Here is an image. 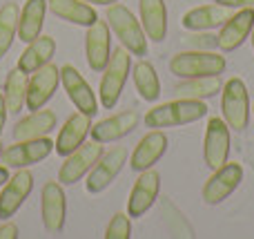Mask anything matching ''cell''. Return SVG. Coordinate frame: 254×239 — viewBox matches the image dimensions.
I'll list each match as a JSON object with an SVG mask.
<instances>
[{
	"instance_id": "9c48e42d",
	"label": "cell",
	"mask_w": 254,
	"mask_h": 239,
	"mask_svg": "<svg viewBox=\"0 0 254 239\" xmlns=\"http://www.w3.org/2000/svg\"><path fill=\"white\" fill-rule=\"evenodd\" d=\"M54 150V141L47 137L40 139H27V141H16L2 152V163L7 168H29L34 163H40L47 159Z\"/></svg>"
},
{
	"instance_id": "2e32d148",
	"label": "cell",
	"mask_w": 254,
	"mask_h": 239,
	"mask_svg": "<svg viewBox=\"0 0 254 239\" xmlns=\"http://www.w3.org/2000/svg\"><path fill=\"white\" fill-rule=\"evenodd\" d=\"M85 54H87V63L94 72H103L107 67L112 56V36L107 20H96L94 25L87 27Z\"/></svg>"
},
{
	"instance_id": "d6986e66",
	"label": "cell",
	"mask_w": 254,
	"mask_h": 239,
	"mask_svg": "<svg viewBox=\"0 0 254 239\" xmlns=\"http://www.w3.org/2000/svg\"><path fill=\"white\" fill-rule=\"evenodd\" d=\"M165 150H167L165 132H161V130H152V132H147L138 141V146L134 148V152H131V161H129L131 170L143 172V170L154 168V163L165 155Z\"/></svg>"
},
{
	"instance_id": "4fadbf2b",
	"label": "cell",
	"mask_w": 254,
	"mask_h": 239,
	"mask_svg": "<svg viewBox=\"0 0 254 239\" xmlns=\"http://www.w3.org/2000/svg\"><path fill=\"white\" fill-rule=\"evenodd\" d=\"M61 83H63V87H65L69 101L76 105V110L85 112V114H89V116L96 114L98 112L96 94L92 92L89 83L83 79V74H80L74 65H63L61 67Z\"/></svg>"
},
{
	"instance_id": "74e56055",
	"label": "cell",
	"mask_w": 254,
	"mask_h": 239,
	"mask_svg": "<svg viewBox=\"0 0 254 239\" xmlns=\"http://www.w3.org/2000/svg\"><path fill=\"white\" fill-rule=\"evenodd\" d=\"M250 40H252V47H254V25H252V31H250Z\"/></svg>"
},
{
	"instance_id": "e0dca14e",
	"label": "cell",
	"mask_w": 254,
	"mask_h": 239,
	"mask_svg": "<svg viewBox=\"0 0 254 239\" xmlns=\"http://www.w3.org/2000/svg\"><path fill=\"white\" fill-rule=\"evenodd\" d=\"M252 25H254V9L252 7L239 9V11L232 13V16L225 20V25L221 27L219 47L223 49L225 54L237 52V49L246 43L248 36H250Z\"/></svg>"
},
{
	"instance_id": "ffe728a7",
	"label": "cell",
	"mask_w": 254,
	"mask_h": 239,
	"mask_svg": "<svg viewBox=\"0 0 254 239\" xmlns=\"http://www.w3.org/2000/svg\"><path fill=\"white\" fill-rule=\"evenodd\" d=\"M138 112L134 110H125L121 114H114L110 119L101 121V123L92 125V139L98 143H112V141H119V139L127 137L129 132H134L136 125H138Z\"/></svg>"
},
{
	"instance_id": "6da1fadb",
	"label": "cell",
	"mask_w": 254,
	"mask_h": 239,
	"mask_svg": "<svg viewBox=\"0 0 254 239\" xmlns=\"http://www.w3.org/2000/svg\"><path fill=\"white\" fill-rule=\"evenodd\" d=\"M207 110L210 107L203 101H196V98H176V101L163 103V105H156L154 110H149L145 114V125L152 130H161L196 123V121L205 119Z\"/></svg>"
},
{
	"instance_id": "83f0119b",
	"label": "cell",
	"mask_w": 254,
	"mask_h": 239,
	"mask_svg": "<svg viewBox=\"0 0 254 239\" xmlns=\"http://www.w3.org/2000/svg\"><path fill=\"white\" fill-rule=\"evenodd\" d=\"M131 76H134L136 92H138V96L143 98V101L154 103L161 96V80H158V74L152 63L138 61L134 65V70H131Z\"/></svg>"
},
{
	"instance_id": "4316f807",
	"label": "cell",
	"mask_w": 254,
	"mask_h": 239,
	"mask_svg": "<svg viewBox=\"0 0 254 239\" xmlns=\"http://www.w3.org/2000/svg\"><path fill=\"white\" fill-rule=\"evenodd\" d=\"M223 89V80L221 76H198V79H185L174 87V94L179 98H196V101H205L212 98Z\"/></svg>"
},
{
	"instance_id": "f35d334b",
	"label": "cell",
	"mask_w": 254,
	"mask_h": 239,
	"mask_svg": "<svg viewBox=\"0 0 254 239\" xmlns=\"http://www.w3.org/2000/svg\"><path fill=\"white\" fill-rule=\"evenodd\" d=\"M0 157H2V143H0Z\"/></svg>"
},
{
	"instance_id": "603a6c76",
	"label": "cell",
	"mask_w": 254,
	"mask_h": 239,
	"mask_svg": "<svg viewBox=\"0 0 254 239\" xmlns=\"http://www.w3.org/2000/svg\"><path fill=\"white\" fill-rule=\"evenodd\" d=\"M54 52H56V40L52 36H38L36 40L27 43L25 52L18 58V70L25 72V74H34L43 65L52 63Z\"/></svg>"
},
{
	"instance_id": "8fae6325",
	"label": "cell",
	"mask_w": 254,
	"mask_h": 239,
	"mask_svg": "<svg viewBox=\"0 0 254 239\" xmlns=\"http://www.w3.org/2000/svg\"><path fill=\"white\" fill-rule=\"evenodd\" d=\"M230 157V128L223 119L207 121L205 139H203V159L210 170H216Z\"/></svg>"
},
{
	"instance_id": "3957f363",
	"label": "cell",
	"mask_w": 254,
	"mask_h": 239,
	"mask_svg": "<svg viewBox=\"0 0 254 239\" xmlns=\"http://www.w3.org/2000/svg\"><path fill=\"white\" fill-rule=\"evenodd\" d=\"M107 25L110 31H114L116 38L121 40V45L131 54V56H145L147 54V36L145 29L136 16L121 2H114L107 7Z\"/></svg>"
},
{
	"instance_id": "8d00e7d4",
	"label": "cell",
	"mask_w": 254,
	"mask_h": 239,
	"mask_svg": "<svg viewBox=\"0 0 254 239\" xmlns=\"http://www.w3.org/2000/svg\"><path fill=\"white\" fill-rule=\"evenodd\" d=\"M83 2H89V4H114V2H119V0H83Z\"/></svg>"
},
{
	"instance_id": "30bf717a",
	"label": "cell",
	"mask_w": 254,
	"mask_h": 239,
	"mask_svg": "<svg viewBox=\"0 0 254 239\" xmlns=\"http://www.w3.org/2000/svg\"><path fill=\"white\" fill-rule=\"evenodd\" d=\"M40 215H43V226L47 233H61L65 226L67 215V197L63 190V183L47 181L40 195Z\"/></svg>"
},
{
	"instance_id": "44dd1931",
	"label": "cell",
	"mask_w": 254,
	"mask_h": 239,
	"mask_svg": "<svg viewBox=\"0 0 254 239\" xmlns=\"http://www.w3.org/2000/svg\"><path fill=\"white\" fill-rule=\"evenodd\" d=\"M230 16H232L230 7H223V4H201V7H194L185 13L183 27L188 31H212L216 27H223Z\"/></svg>"
},
{
	"instance_id": "d590c367",
	"label": "cell",
	"mask_w": 254,
	"mask_h": 239,
	"mask_svg": "<svg viewBox=\"0 0 254 239\" xmlns=\"http://www.w3.org/2000/svg\"><path fill=\"white\" fill-rule=\"evenodd\" d=\"M7 179H9V172H7V165H0V188L7 183Z\"/></svg>"
},
{
	"instance_id": "1f68e13d",
	"label": "cell",
	"mask_w": 254,
	"mask_h": 239,
	"mask_svg": "<svg viewBox=\"0 0 254 239\" xmlns=\"http://www.w3.org/2000/svg\"><path fill=\"white\" fill-rule=\"evenodd\" d=\"M185 43L192 49H214L219 47V36L210 34V31H192V36L185 38Z\"/></svg>"
},
{
	"instance_id": "7402d4cb",
	"label": "cell",
	"mask_w": 254,
	"mask_h": 239,
	"mask_svg": "<svg viewBox=\"0 0 254 239\" xmlns=\"http://www.w3.org/2000/svg\"><path fill=\"white\" fill-rule=\"evenodd\" d=\"M140 25L145 36L154 43H163L167 36V9L163 0H138Z\"/></svg>"
},
{
	"instance_id": "cb8c5ba5",
	"label": "cell",
	"mask_w": 254,
	"mask_h": 239,
	"mask_svg": "<svg viewBox=\"0 0 254 239\" xmlns=\"http://www.w3.org/2000/svg\"><path fill=\"white\" fill-rule=\"evenodd\" d=\"M56 128V114L52 110H34L29 116L20 119L13 128V139L16 141H27V139H40L47 137Z\"/></svg>"
},
{
	"instance_id": "9a60e30c",
	"label": "cell",
	"mask_w": 254,
	"mask_h": 239,
	"mask_svg": "<svg viewBox=\"0 0 254 239\" xmlns=\"http://www.w3.org/2000/svg\"><path fill=\"white\" fill-rule=\"evenodd\" d=\"M58 83H61V70L52 63L43 65L40 70H36L29 79V85H27V110H40L49 98L54 96Z\"/></svg>"
},
{
	"instance_id": "d4e9b609",
	"label": "cell",
	"mask_w": 254,
	"mask_h": 239,
	"mask_svg": "<svg viewBox=\"0 0 254 239\" xmlns=\"http://www.w3.org/2000/svg\"><path fill=\"white\" fill-rule=\"evenodd\" d=\"M47 7V0H27L25 2V7L20 9V16H18V38L22 43H31L40 36Z\"/></svg>"
},
{
	"instance_id": "e575fe53",
	"label": "cell",
	"mask_w": 254,
	"mask_h": 239,
	"mask_svg": "<svg viewBox=\"0 0 254 239\" xmlns=\"http://www.w3.org/2000/svg\"><path fill=\"white\" fill-rule=\"evenodd\" d=\"M4 123H7V103H4V94L0 92V134L4 130Z\"/></svg>"
},
{
	"instance_id": "52a82bcc",
	"label": "cell",
	"mask_w": 254,
	"mask_h": 239,
	"mask_svg": "<svg viewBox=\"0 0 254 239\" xmlns=\"http://www.w3.org/2000/svg\"><path fill=\"white\" fill-rule=\"evenodd\" d=\"M243 181V165L241 163H228L225 161L221 168L214 170L210 179L203 186V201L207 206H216L221 201H225L234 190L239 188V183Z\"/></svg>"
},
{
	"instance_id": "ac0fdd59",
	"label": "cell",
	"mask_w": 254,
	"mask_h": 239,
	"mask_svg": "<svg viewBox=\"0 0 254 239\" xmlns=\"http://www.w3.org/2000/svg\"><path fill=\"white\" fill-rule=\"evenodd\" d=\"M89 132H92V116L85 114V112H74L58 132L54 150L61 157L71 155L74 150H78V146H83Z\"/></svg>"
},
{
	"instance_id": "836d02e7",
	"label": "cell",
	"mask_w": 254,
	"mask_h": 239,
	"mask_svg": "<svg viewBox=\"0 0 254 239\" xmlns=\"http://www.w3.org/2000/svg\"><path fill=\"white\" fill-rule=\"evenodd\" d=\"M18 237V226L11 222H4L0 226V239H16Z\"/></svg>"
},
{
	"instance_id": "7c38bea8",
	"label": "cell",
	"mask_w": 254,
	"mask_h": 239,
	"mask_svg": "<svg viewBox=\"0 0 254 239\" xmlns=\"http://www.w3.org/2000/svg\"><path fill=\"white\" fill-rule=\"evenodd\" d=\"M31 188H34L31 172L27 168H18V172L7 179L0 192V219L7 222L9 217H13L27 201V197L31 195Z\"/></svg>"
},
{
	"instance_id": "f1b7e54d",
	"label": "cell",
	"mask_w": 254,
	"mask_h": 239,
	"mask_svg": "<svg viewBox=\"0 0 254 239\" xmlns=\"http://www.w3.org/2000/svg\"><path fill=\"white\" fill-rule=\"evenodd\" d=\"M27 85H29V79H27L25 72H20L16 67L13 72L7 74V80H4V103H7L9 112H20L22 105L27 101Z\"/></svg>"
},
{
	"instance_id": "4dcf8cb0",
	"label": "cell",
	"mask_w": 254,
	"mask_h": 239,
	"mask_svg": "<svg viewBox=\"0 0 254 239\" xmlns=\"http://www.w3.org/2000/svg\"><path fill=\"white\" fill-rule=\"evenodd\" d=\"M131 237V222L129 215L125 213H116L114 217L110 219L105 231V239H129Z\"/></svg>"
},
{
	"instance_id": "8992f818",
	"label": "cell",
	"mask_w": 254,
	"mask_h": 239,
	"mask_svg": "<svg viewBox=\"0 0 254 239\" xmlns=\"http://www.w3.org/2000/svg\"><path fill=\"white\" fill-rule=\"evenodd\" d=\"M127 163V148L116 146L112 148L110 152H103L101 159L94 163V168L87 172V181H85V188L87 192L96 195V192H103L123 170V165Z\"/></svg>"
},
{
	"instance_id": "5bb4252c",
	"label": "cell",
	"mask_w": 254,
	"mask_h": 239,
	"mask_svg": "<svg viewBox=\"0 0 254 239\" xmlns=\"http://www.w3.org/2000/svg\"><path fill=\"white\" fill-rule=\"evenodd\" d=\"M158 190H161V174L156 170H143L138 181L134 183L127 199V215L129 217H143L158 199Z\"/></svg>"
},
{
	"instance_id": "d6a6232c",
	"label": "cell",
	"mask_w": 254,
	"mask_h": 239,
	"mask_svg": "<svg viewBox=\"0 0 254 239\" xmlns=\"http://www.w3.org/2000/svg\"><path fill=\"white\" fill-rule=\"evenodd\" d=\"M216 4H223L230 9H243V7H252L254 9V0H214Z\"/></svg>"
},
{
	"instance_id": "f546056e",
	"label": "cell",
	"mask_w": 254,
	"mask_h": 239,
	"mask_svg": "<svg viewBox=\"0 0 254 239\" xmlns=\"http://www.w3.org/2000/svg\"><path fill=\"white\" fill-rule=\"evenodd\" d=\"M18 16H20V7L16 2H7L0 7V58L7 56L13 38L18 36Z\"/></svg>"
},
{
	"instance_id": "5b68a950",
	"label": "cell",
	"mask_w": 254,
	"mask_h": 239,
	"mask_svg": "<svg viewBox=\"0 0 254 239\" xmlns=\"http://www.w3.org/2000/svg\"><path fill=\"white\" fill-rule=\"evenodd\" d=\"M221 112L230 130L243 132L250 123V94L241 79H230L221 92Z\"/></svg>"
},
{
	"instance_id": "7a4b0ae2",
	"label": "cell",
	"mask_w": 254,
	"mask_h": 239,
	"mask_svg": "<svg viewBox=\"0 0 254 239\" xmlns=\"http://www.w3.org/2000/svg\"><path fill=\"white\" fill-rule=\"evenodd\" d=\"M228 67L225 56L212 49H188L170 58V72L181 79H198V76H221Z\"/></svg>"
},
{
	"instance_id": "484cf974",
	"label": "cell",
	"mask_w": 254,
	"mask_h": 239,
	"mask_svg": "<svg viewBox=\"0 0 254 239\" xmlns=\"http://www.w3.org/2000/svg\"><path fill=\"white\" fill-rule=\"evenodd\" d=\"M52 13H56L58 18L71 22V25H80V27H89L98 20L96 9L89 2L83 0H47Z\"/></svg>"
},
{
	"instance_id": "ab89813d",
	"label": "cell",
	"mask_w": 254,
	"mask_h": 239,
	"mask_svg": "<svg viewBox=\"0 0 254 239\" xmlns=\"http://www.w3.org/2000/svg\"><path fill=\"white\" fill-rule=\"evenodd\" d=\"M252 112H254V105H252Z\"/></svg>"
},
{
	"instance_id": "277c9868",
	"label": "cell",
	"mask_w": 254,
	"mask_h": 239,
	"mask_svg": "<svg viewBox=\"0 0 254 239\" xmlns=\"http://www.w3.org/2000/svg\"><path fill=\"white\" fill-rule=\"evenodd\" d=\"M131 54L127 52L125 47H116L110 56V63L103 70V79H101V103L105 110H112V107L119 103L121 94H123V87L127 83V76H129L131 70Z\"/></svg>"
},
{
	"instance_id": "ba28073f",
	"label": "cell",
	"mask_w": 254,
	"mask_h": 239,
	"mask_svg": "<svg viewBox=\"0 0 254 239\" xmlns=\"http://www.w3.org/2000/svg\"><path fill=\"white\" fill-rule=\"evenodd\" d=\"M101 155H103V143H98V141L78 146V150H74L71 155L65 157V163L58 170V181H61L63 186L76 183L78 179H83L85 174L94 168V163L101 159Z\"/></svg>"
}]
</instances>
